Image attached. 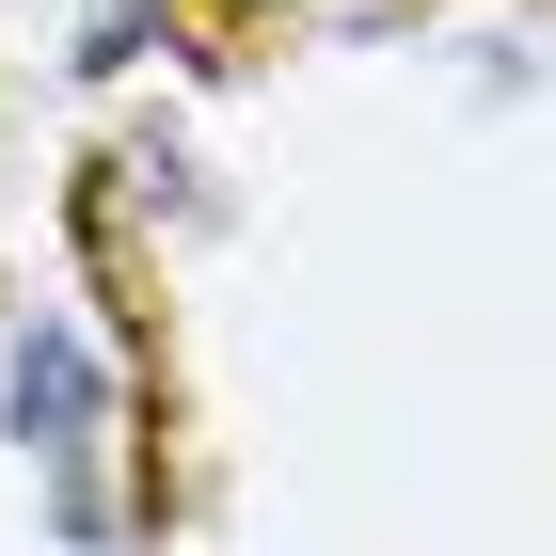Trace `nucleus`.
Listing matches in <instances>:
<instances>
[{
    "mask_svg": "<svg viewBox=\"0 0 556 556\" xmlns=\"http://www.w3.org/2000/svg\"><path fill=\"white\" fill-rule=\"evenodd\" d=\"M0 414H16V445H80V429H96V350L80 334H33L16 382H0Z\"/></svg>",
    "mask_w": 556,
    "mask_h": 556,
    "instance_id": "1",
    "label": "nucleus"
}]
</instances>
